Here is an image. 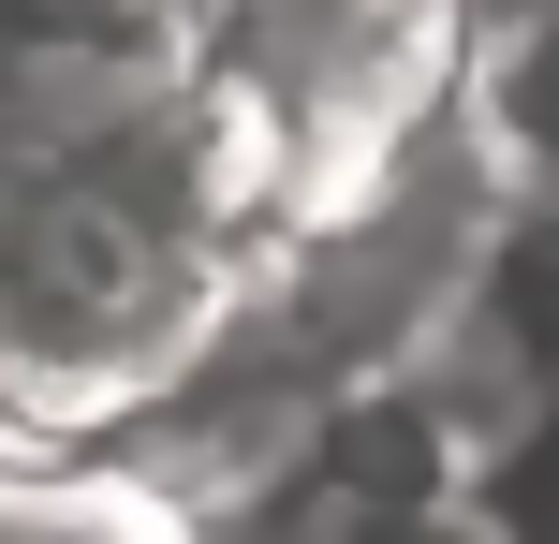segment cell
Segmentation results:
<instances>
[{"label":"cell","instance_id":"1","mask_svg":"<svg viewBox=\"0 0 559 544\" xmlns=\"http://www.w3.org/2000/svg\"><path fill=\"white\" fill-rule=\"evenodd\" d=\"M456 118H472V147L501 162V192H531L559 221V0H515V15L472 29Z\"/></svg>","mask_w":559,"mask_h":544},{"label":"cell","instance_id":"2","mask_svg":"<svg viewBox=\"0 0 559 544\" xmlns=\"http://www.w3.org/2000/svg\"><path fill=\"white\" fill-rule=\"evenodd\" d=\"M486 15H515V0H472V29H486Z\"/></svg>","mask_w":559,"mask_h":544}]
</instances>
